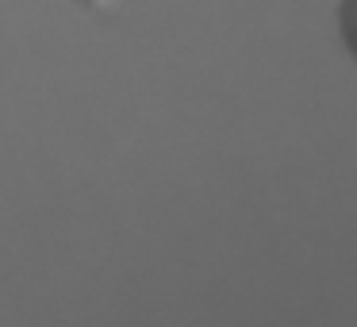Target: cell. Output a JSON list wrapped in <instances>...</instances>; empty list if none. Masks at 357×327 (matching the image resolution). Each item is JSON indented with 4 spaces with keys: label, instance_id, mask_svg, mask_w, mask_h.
<instances>
[{
    "label": "cell",
    "instance_id": "6da1fadb",
    "mask_svg": "<svg viewBox=\"0 0 357 327\" xmlns=\"http://www.w3.org/2000/svg\"><path fill=\"white\" fill-rule=\"evenodd\" d=\"M338 20H342V39H346L349 54L357 58V0H342Z\"/></svg>",
    "mask_w": 357,
    "mask_h": 327
}]
</instances>
